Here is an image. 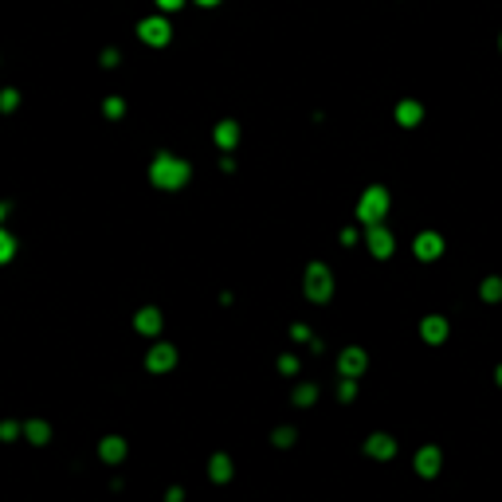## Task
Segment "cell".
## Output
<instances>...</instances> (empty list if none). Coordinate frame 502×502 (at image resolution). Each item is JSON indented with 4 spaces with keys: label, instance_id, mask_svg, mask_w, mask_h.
I'll return each instance as SVG.
<instances>
[{
    "label": "cell",
    "instance_id": "cell-1",
    "mask_svg": "<svg viewBox=\"0 0 502 502\" xmlns=\"http://www.w3.org/2000/svg\"><path fill=\"white\" fill-rule=\"evenodd\" d=\"M141 32H146V40H158L161 43L169 28H165V20H146V24H141Z\"/></svg>",
    "mask_w": 502,
    "mask_h": 502
},
{
    "label": "cell",
    "instance_id": "cell-2",
    "mask_svg": "<svg viewBox=\"0 0 502 502\" xmlns=\"http://www.w3.org/2000/svg\"><path fill=\"white\" fill-rule=\"evenodd\" d=\"M161 4H165V8H177V4H181V0H161Z\"/></svg>",
    "mask_w": 502,
    "mask_h": 502
},
{
    "label": "cell",
    "instance_id": "cell-3",
    "mask_svg": "<svg viewBox=\"0 0 502 502\" xmlns=\"http://www.w3.org/2000/svg\"><path fill=\"white\" fill-rule=\"evenodd\" d=\"M200 4H216V0H200Z\"/></svg>",
    "mask_w": 502,
    "mask_h": 502
}]
</instances>
